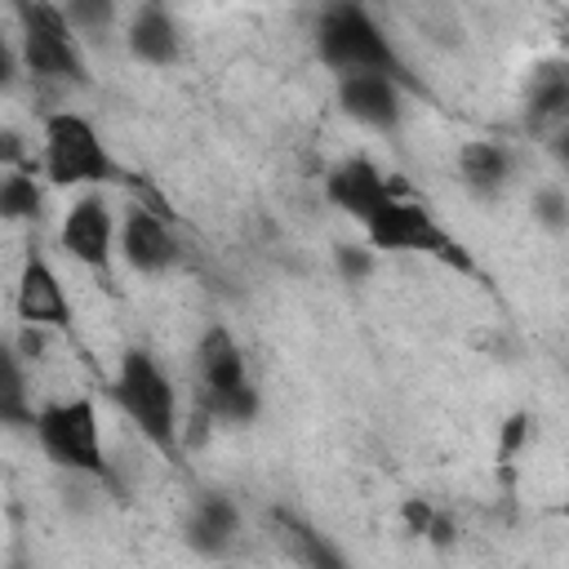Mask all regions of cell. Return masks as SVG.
Wrapping results in <instances>:
<instances>
[{
  "instance_id": "obj_16",
  "label": "cell",
  "mask_w": 569,
  "mask_h": 569,
  "mask_svg": "<svg viewBox=\"0 0 569 569\" xmlns=\"http://www.w3.org/2000/svg\"><path fill=\"white\" fill-rule=\"evenodd\" d=\"M511 169H516V160L502 142L480 138V142H462V151H458V178L476 200H498L511 182Z\"/></svg>"
},
{
  "instance_id": "obj_24",
  "label": "cell",
  "mask_w": 569,
  "mask_h": 569,
  "mask_svg": "<svg viewBox=\"0 0 569 569\" xmlns=\"http://www.w3.org/2000/svg\"><path fill=\"white\" fill-rule=\"evenodd\" d=\"M525 440H529V413H511V418L498 427V462H511Z\"/></svg>"
},
{
  "instance_id": "obj_8",
  "label": "cell",
  "mask_w": 569,
  "mask_h": 569,
  "mask_svg": "<svg viewBox=\"0 0 569 569\" xmlns=\"http://www.w3.org/2000/svg\"><path fill=\"white\" fill-rule=\"evenodd\" d=\"M405 187L396 178H387L369 156H342L329 173H325V200L333 209H342L347 218H356L360 227L391 200L400 196Z\"/></svg>"
},
{
  "instance_id": "obj_1",
  "label": "cell",
  "mask_w": 569,
  "mask_h": 569,
  "mask_svg": "<svg viewBox=\"0 0 569 569\" xmlns=\"http://www.w3.org/2000/svg\"><path fill=\"white\" fill-rule=\"evenodd\" d=\"M316 58L333 71V76H391L396 84H405L409 93H422V80L409 71V62L400 58L396 40L387 36V27L365 9V4H329L316 18Z\"/></svg>"
},
{
  "instance_id": "obj_3",
  "label": "cell",
  "mask_w": 569,
  "mask_h": 569,
  "mask_svg": "<svg viewBox=\"0 0 569 569\" xmlns=\"http://www.w3.org/2000/svg\"><path fill=\"white\" fill-rule=\"evenodd\" d=\"M13 18V40H18V58L22 71L40 84H67V89H89L93 71L84 58V44L76 36V27L67 22L62 4L49 0H13L9 4Z\"/></svg>"
},
{
  "instance_id": "obj_7",
  "label": "cell",
  "mask_w": 569,
  "mask_h": 569,
  "mask_svg": "<svg viewBox=\"0 0 569 569\" xmlns=\"http://www.w3.org/2000/svg\"><path fill=\"white\" fill-rule=\"evenodd\" d=\"M58 244L67 258H76L89 271L111 267V253L120 244V222L102 191H84L71 200V209L62 213V227H58Z\"/></svg>"
},
{
  "instance_id": "obj_2",
  "label": "cell",
  "mask_w": 569,
  "mask_h": 569,
  "mask_svg": "<svg viewBox=\"0 0 569 569\" xmlns=\"http://www.w3.org/2000/svg\"><path fill=\"white\" fill-rule=\"evenodd\" d=\"M31 436L40 445V453L80 480L102 485L107 493L120 498L116 485V467L102 449V422H98V405L89 396H71V400H44L31 418Z\"/></svg>"
},
{
  "instance_id": "obj_21",
  "label": "cell",
  "mask_w": 569,
  "mask_h": 569,
  "mask_svg": "<svg viewBox=\"0 0 569 569\" xmlns=\"http://www.w3.org/2000/svg\"><path fill=\"white\" fill-rule=\"evenodd\" d=\"M67 9V22L76 27V36H98L116 22V4L111 0H71L62 4Z\"/></svg>"
},
{
  "instance_id": "obj_9",
  "label": "cell",
  "mask_w": 569,
  "mask_h": 569,
  "mask_svg": "<svg viewBox=\"0 0 569 569\" xmlns=\"http://www.w3.org/2000/svg\"><path fill=\"white\" fill-rule=\"evenodd\" d=\"M405 84H396L391 76H338V107L347 120L378 129V133H400L405 124Z\"/></svg>"
},
{
  "instance_id": "obj_17",
  "label": "cell",
  "mask_w": 569,
  "mask_h": 569,
  "mask_svg": "<svg viewBox=\"0 0 569 569\" xmlns=\"http://www.w3.org/2000/svg\"><path fill=\"white\" fill-rule=\"evenodd\" d=\"M525 120L538 133L569 124V67L565 62H547L533 71V84L525 93Z\"/></svg>"
},
{
  "instance_id": "obj_20",
  "label": "cell",
  "mask_w": 569,
  "mask_h": 569,
  "mask_svg": "<svg viewBox=\"0 0 569 569\" xmlns=\"http://www.w3.org/2000/svg\"><path fill=\"white\" fill-rule=\"evenodd\" d=\"M262 413V391L253 382L222 391V396H200V418L204 422H222V427H249Z\"/></svg>"
},
{
  "instance_id": "obj_15",
  "label": "cell",
  "mask_w": 569,
  "mask_h": 569,
  "mask_svg": "<svg viewBox=\"0 0 569 569\" xmlns=\"http://www.w3.org/2000/svg\"><path fill=\"white\" fill-rule=\"evenodd\" d=\"M271 529H276L280 547L293 556L298 569H351V560L338 551V542L325 538L316 525H307V520L293 516V511L276 507V511H271Z\"/></svg>"
},
{
  "instance_id": "obj_11",
  "label": "cell",
  "mask_w": 569,
  "mask_h": 569,
  "mask_svg": "<svg viewBox=\"0 0 569 569\" xmlns=\"http://www.w3.org/2000/svg\"><path fill=\"white\" fill-rule=\"evenodd\" d=\"M13 311L22 325H36V329H67L71 325V298H67L58 271L40 253H27V262L18 271Z\"/></svg>"
},
{
  "instance_id": "obj_26",
  "label": "cell",
  "mask_w": 569,
  "mask_h": 569,
  "mask_svg": "<svg viewBox=\"0 0 569 569\" xmlns=\"http://www.w3.org/2000/svg\"><path fill=\"white\" fill-rule=\"evenodd\" d=\"M22 360H40L44 356V347H49V329H36V325H22L18 333H13V342H9Z\"/></svg>"
},
{
  "instance_id": "obj_4",
  "label": "cell",
  "mask_w": 569,
  "mask_h": 569,
  "mask_svg": "<svg viewBox=\"0 0 569 569\" xmlns=\"http://www.w3.org/2000/svg\"><path fill=\"white\" fill-rule=\"evenodd\" d=\"M116 409L138 427V436L164 453V458H178V391H173V378L164 373V365L147 351V347H129L120 351V365H116V378H111V391Z\"/></svg>"
},
{
  "instance_id": "obj_25",
  "label": "cell",
  "mask_w": 569,
  "mask_h": 569,
  "mask_svg": "<svg viewBox=\"0 0 569 569\" xmlns=\"http://www.w3.org/2000/svg\"><path fill=\"white\" fill-rule=\"evenodd\" d=\"M436 516H440V511H436L427 498H405V502H400V520H405V529H409L413 538H427V529H431Z\"/></svg>"
},
{
  "instance_id": "obj_13",
  "label": "cell",
  "mask_w": 569,
  "mask_h": 569,
  "mask_svg": "<svg viewBox=\"0 0 569 569\" xmlns=\"http://www.w3.org/2000/svg\"><path fill=\"white\" fill-rule=\"evenodd\" d=\"M253 382L249 378V365H244V351L236 342V333L227 325H209L196 342V387L200 396H222V391H236Z\"/></svg>"
},
{
  "instance_id": "obj_10",
  "label": "cell",
  "mask_w": 569,
  "mask_h": 569,
  "mask_svg": "<svg viewBox=\"0 0 569 569\" xmlns=\"http://www.w3.org/2000/svg\"><path fill=\"white\" fill-rule=\"evenodd\" d=\"M116 253L138 276H164L178 262V240H173L169 222L156 209L129 204L124 218H120V244H116Z\"/></svg>"
},
{
  "instance_id": "obj_14",
  "label": "cell",
  "mask_w": 569,
  "mask_h": 569,
  "mask_svg": "<svg viewBox=\"0 0 569 569\" xmlns=\"http://www.w3.org/2000/svg\"><path fill=\"white\" fill-rule=\"evenodd\" d=\"M124 49L133 62L173 67L182 58V31L164 4H138L124 22Z\"/></svg>"
},
{
  "instance_id": "obj_19",
  "label": "cell",
  "mask_w": 569,
  "mask_h": 569,
  "mask_svg": "<svg viewBox=\"0 0 569 569\" xmlns=\"http://www.w3.org/2000/svg\"><path fill=\"white\" fill-rule=\"evenodd\" d=\"M0 422L9 427H27L31 431V418H36V405L27 400V373H22V356L13 347L0 351Z\"/></svg>"
},
{
  "instance_id": "obj_27",
  "label": "cell",
  "mask_w": 569,
  "mask_h": 569,
  "mask_svg": "<svg viewBox=\"0 0 569 569\" xmlns=\"http://www.w3.org/2000/svg\"><path fill=\"white\" fill-rule=\"evenodd\" d=\"M547 151L556 156V164L569 173V124H560V129H551L547 133Z\"/></svg>"
},
{
  "instance_id": "obj_18",
  "label": "cell",
  "mask_w": 569,
  "mask_h": 569,
  "mask_svg": "<svg viewBox=\"0 0 569 569\" xmlns=\"http://www.w3.org/2000/svg\"><path fill=\"white\" fill-rule=\"evenodd\" d=\"M40 160L27 169H4L0 182V218L4 222H40L44 213V191H40Z\"/></svg>"
},
{
  "instance_id": "obj_29",
  "label": "cell",
  "mask_w": 569,
  "mask_h": 569,
  "mask_svg": "<svg viewBox=\"0 0 569 569\" xmlns=\"http://www.w3.org/2000/svg\"><path fill=\"white\" fill-rule=\"evenodd\" d=\"M560 516H565V520H569V493H565V502H560Z\"/></svg>"
},
{
  "instance_id": "obj_22",
  "label": "cell",
  "mask_w": 569,
  "mask_h": 569,
  "mask_svg": "<svg viewBox=\"0 0 569 569\" xmlns=\"http://www.w3.org/2000/svg\"><path fill=\"white\" fill-rule=\"evenodd\" d=\"M533 218L547 227V231H565L569 227V191L547 182L533 191Z\"/></svg>"
},
{
  "instance_id": "obj_23",
  "label": "cell",
  "mask_w": 569,
  "mask_h": 569,
  "mask_svg": "<svg viewBox=\"0 0 569 569\" xmlns=\"http://www.w3.org/2000/svg\"><path fill=\"white\" fill-rule=\"evenodd\" d=\"M333 267L347 284H360L373 271V249L369 244H333Z\"/></svg>"
},
{
  "instance_id": "obj_6",
  "label": "cell",
  "mask_w": 569,
  "mask_h": 569,
  "mask_svg": "<svg viewBox=\"0 0 569 569\" xmlns=\"http://www.w3.org/2000/svg\"><path fill=\"white\" fill-rule=\"evenodd\" d=\"M365 244L373 249V253H427V258H436V262H445V267H453V271H476V262H471V253L431 218V209L427 204H418L409 191H400V196H391L365 227Z\"/></svg>"
},
{
  "instance_id": "obj_30",
  "label": "cell",
  "mask_w": 569,
  "mask_h": 569,
  "mask_svg": "<svg viewBox=\"0 0 569 569\" xmlns=\"http://www.w3.org/2000/svg\"><path fill=\"white\" fill-rule=\"evenodd\" d=\"M9 569H31V565H27V560H13V565H9Z\"/></svg>"
},
{
  "instance_id": "obj_5",
  "label": "cell",
  "mask_w": 569,
  "mask_h": 569,
  "mask_svg": "<svg viewBox=\"0 0 569 569\" xmlns=\"http://www.w3.org/2000/svg\"><path fill=\"white\" fill-rule=\"evenodd\" d=\"M40 178L53 187H84L98 191L102 182H129L124 164L107 151L93 120L80 111H49L40 124Z\"/></svg>"
},
{
  "instance_id": "obj_12",
  "label": "cell",
  "mask_w": 569,
  "mask_h": 569,
  "mask_svg": "<svg viewBox=\"0 0 569 569\" xmlns=\"http://www.w3.org/2000/svg\"><path fill=\"white\" fill-rule=\"evenodd\" d=\"M236 533H240V507L227 493H196V502L182 516V542L196 556L222 560L236 547Z\"/></svg>"
},
{
  "instance_id": "obj_28",
  "label": "cell",
  "mask_w": 569,
  "mask_h": 569,
  "mask_svg": "<svg viewBox=\"0 0 569 569\" xmlns=\"http://www.w3.org/2000/svg\"><path fill=\"white\" fill-rule=\"evenodd\" d=\"M453 538H458V533H453V520L440 511V516L431 520V529H427V542H431V547H453Z\"/></svg>"
}]
</instances>
